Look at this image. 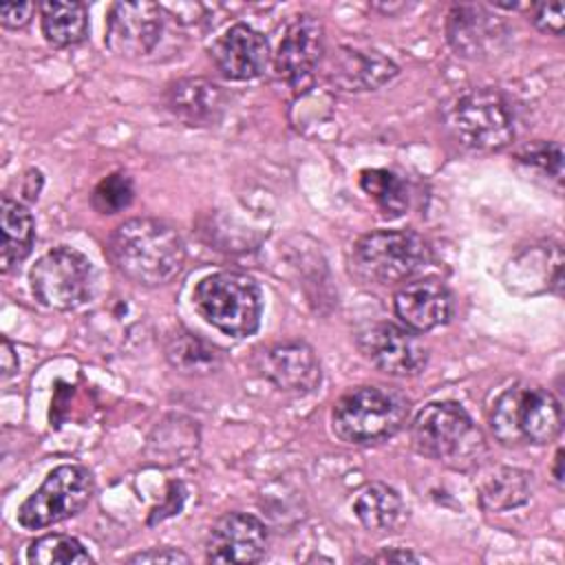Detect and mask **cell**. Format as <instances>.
I'll list each match as a JSON object with an SVG mask.
<instances>
[{
    "instance_id": "cell-32",
    "label": "cell",
    "mask_w": 565,
    "mask_h": 565,
    "mask_svg": "<svg viewBox=\"0 0 565 565\" xmlns=\"http://www.w3.org/2000/svg\"><path fill=\"white\" fill-rule=\"evenodd\" d=\"M183 499H185V490H183V486H181L179 481H172V483H170V488H168V501H166V505L154 508V510H152V514H150V519H148V523H150V525H154L157 521H163L166 516L177 514V512L181 510V505H183Z\"/></svg>"
},
{
    "instance_id": "cell-12",
    "label": "cell",
    "mask_w": 565,
    "mask_h": 565,
    "mask_svg": "<svg viewBox=\"0 0 565 565\" xmlns=\"http://www.w3.org/2000/svg\"><path fill=\"white\" fill-rule=\"evenodd\" d=\"M163 31V7L139 2H115L106 15L104 42L121 57H143L154 51Z\"/></svg>"
},
{
    "instance_id": "cell-29",
    "label": "cell",
    "mask_w": 565,
    "mask_h": 565,
    "mask_svg": "<svg viewBox=\"0 0 565 565\" xmlns=\"http://www.w3.org/2000/svg\"><path fill=\"white\" fill-rule=\"evenodd\" d=\"M565 7L563 2H541V4H532V22L539 31L550 33V35H561L563 33V24H565Z\"/></svg>"
},
{
    "instance_id": "cell-30",
    "label": "cell",
    "mask_w": 565,
    "mask_h": 565,
    "mask_svg": "<svg viewBox=\"0 0 565 565\" xmlns=\"http://www.w3.org/2000/svg\"><path fill=\"white\" fill-rule=\"evenodd\" d=\"M35 2H7L0 7V24L4 29H22L31 22Z\"/></svg>"
},
{
    "instance_id": "cell-23",
    "label": "cell",
    "mask_w": 565,
    "mask_h": 565,
    "mask_svg": "<svg viewBox=\"0 0 565 565\" xmlns=\"http://www.w3.org/2000/svg\"><path fill=\"white\" fill-rule=\"evenodd\" d=\"M479 503L488 512L519 508L532 497V472L521 468H497L479 483Z\"/></svg>"
},
{
    "instance_id": "cell-11",
    "label": "cell",
    "mask_w": 565,
    "mask_h": 565,
    "mask_svg": "<svg viewBox=\"0 0 565 565\" xmlns=\"http://www.w3.org/2000/svg\"><path fill=\"white\" fill-rule=\"evenodd\" d=\"M324 57V26L311 13L294 15L278 42L276 75L296 93L305 90Z\"/></svg>"
},
{
    "instance_id": "cell-25",
    "label": "cell",
    "mask_w": 565,
    "mask_h": 565,
    "mask_svg": "<svg viewBox=\"0 0 565 565\" xmlns=\"http://www.w3.org/2000/svg\"><path fill=\"white\" fill-rule=\"evenodd\" d=\"M360 188L375 201L388 218L402 216L408 207V183L388 168H366L360 172Z\"/></svg>"
},
{
    "instance_id": "cell-8",
    "label": "cell",
    "mask_w": 565,
    "mask_h": 565,
    "mask_svg": "<svg viewBox=\"0 0 565 565\" xmlns=\"http://www.w3.org/2000/svg\"><path fill=\"white\" fill-rule=\"evenodd\" d=\"M95 494V479L86 466L62 463L53 468L42 486L18 508L24 530H42L79 514Z\"/></svg>"
},
{
    "instance_id": "cell-36",
    "label": "cell",
    "mask_w": 565,
    "mask_h": 565,
    "mask_svg": "<svg viewBox=\"0 0 565 565\" xmlns=\"http://www.w3.org/2000/svg\"><path fill=\"white\" fill-rule=\"evenodd\" d=\"M33 177H35L38 181H42V174H40L38 170H31V172L26 174V181L31 183V181H33ZM38 192H40L38 188H33V185H24V194H26L31 201H33V199H38Z\"/></svg>"
},
{
    "instance_id": "cell-16",
    "label": "cell",
    "mask_w": 565,
    "mask_h": 565,
    "mask_svg": "<svg viewBox=\"0 0 565 565\" xmlns=\"http://www.w3.org/2000/svg\"><path fill=\"white\" fill-rule=\"evenodd\" d=\"M210 57L223 77L247 82L265 73L269 64V44L260 31L236 22L212 42Z\"/></svg>"
},
{
    "instance_id": "cell-20",
    "label": "cell",
    "mask_w": 565,
    "mask_h": 565,
    "mask_svg": "<svg viewBox=\"0 0 565 565\" xmlns=\"http://www.w3.org/2000/svg\"><path fill=\"white\" fill-rule=\"evenodd\" d=\"M0 230H2L0 265H2V271L9 274V271L18 269L33 249V243H35L33 214L18 199L2 196Z\"/></svg>"
},
{
    "instance_id": "cell-37",
    "label": "cell",
    "mask_w": 565,
    "mask_h": 565,
    "mask_svg": "<svg viewBox=\"0 0 565 565\" xmlns=\"http://www.w3.org/2000/svg\"><path fill=\"white\" fill-rule=\"evenodd\" d=\"M373 9H377V11H384V13H388V15H393V13H397V11H404V9H408V4H373Z\"/></svg>"
},
{
    "instance_id": "cell-26",
    "label": "cell",
    "mask_w": 565,
    "mask_h": 565,
    "mask_svg": "<svg viewBox=\"0 0 565 565\" xmlns=\"http://www.w3.org/2000/svg\"><path fill=\"white\" fill-rule=\"evenodd\" d=\"M26 561L33 565H90L88 550L68 534H44L26 550Z\"/></svg>"
},
{
    "instance_id": "cell-7",
    "label": "cell",
    "mask_w": 565,
    "mask_h": 565,
    "mask_svg": "<svg viewBox=\"0 0 565 565\" xmlns=\"http://www.w3.org/2000/svg\"><path fill=\"white\" fill-rule=\"evenodd\" d=\"M205 322L232 338L252 335L260 324L263 298L254 278L241 271H216L201 278L192 291Z\"/></svg>"
},
{
    "instance_id": "cell-28",
    "label": "cell",
    "mask_w": 565,
    "mask_h": 565,
    "mask_svg": "<svg viewBox=\"0 0 565 565\" xmlns=\"http://www.w3.org/2000/svg\"><path fill=\"white\" fill-rule=\"evenodd\" d=\"M516 159L545 174V177H552L556 181H561V174H563V152H561V146L558 143H545V141H536V143H530V146H523L516 154Z\"/></svg>"
},
{
    "instance_id": "cell-5",
    "label": "cell",
    "mask_w": 565,
    "mask_h": 565,
    "mask_svg": "<svg viewBox=\"0 0 565 565\" xmlns=\"http://www.w3.org/2000/svg\"><path fill=\"white\" fill-rule=\"evenodd\" d=\"M413 448L450 468L466 470L486 452V439L457 402H430L411 424Z\"/></svg>"
},
{
    "instance_id": "cell-18",
    "label": "cell",
    "mask_w": 565,
    "mask_h": 565,
    "mask_svg": "<svg viewBox=\"0 0 565 565\" xmlns=\"http://www.w3.org/2000/svg\"><path fill=\"white\" fill-rule=\"evenodd\" d=\"M397 75L393 60L380 51H362L355 46H338L327 62V77L340 90L360 93L375 90Z\"/></svg>"
},
{
    "instance_id": "cell-9",
    "label": "cell",
    "mask_w": 565,
    "mask_h": 565,
    "mask_svg": "<svg viewBox=\"0 0 565 565\" xmlns=\"http://www.w3.org/2000/svg\"><path fill=\"white\" fill-rule=\"evenodd\" d=\"M31 291L35 300L55 311H71L84 305L95 287V269L88 256L60 245L42 254L31 267Z\"/></svg>"
},
{
    "instance_id": "cell-10",
    "label": "cell",
    "mask_w": 565,
    "mask_h": 565,
    "mask_svg": "<svg viewBox=\"0 0 565 565\" xmlns=\"http://www.w3.org/2000/svg\"><path fill=\"white\" fill-rule=\"evenodd\" d=\"M355 344L360 353L386 375L413 377L428 364L426 342L408 327L393 322L364 324L355 335Z\"/></svg>"
},
{
    "instance_id": "cell-31",
    "label": "cell",
    "mask_w": 565,
    "mask_h": 565,
    "mask_svg": "<svg viewBox=\"0 0 565 565\" xmlns=\"http://www.w3.org/2000/svg\"><path fill=\"white\" fill-rule=\"evenodd\" d=\"M130 563H190V556L177 547H152L130 556Z\"/></svg>"
},
{
    "instance_id": "cell-3",
    "label": "cell",
    "mask_w": 565,
    "mask_h": 565,
    "mask_svg": "<svg viewBox=\"0 0 565 565\" xmlns=\"http://www.w3.org/2000/svg\"><path fill=\"white\" fill-rule=\"evenodd\" d=\"M444 128L466 150L497 152L514 141V113L501 90L472 86L446 104Z\"/></svg>"
},
{
    "instance_id": "cell-4",
    "label": "cell",
    "mask_w": 565,
    "mask_h": 565,
    "mask_svg": "<svg viewBox=\"0 0 565 565\" xmlns=\"http://www.w3.org/2000/svg\"><path fill=\"white\" fill-rule=\"evenodd\" d=\"M408 411L411 402L397 388L364 384L347 391L333 404L331 428L347 444H380L404 428Z\"/></svg>"
},
{
    "instance_id": "cell-14",
    "label": "cell",
    "mask_w": 565,
    "mask_h": 565,
    "mask_svg": "<svg viewBox=\"0 0 565 565\" xmlns=\"http://www.w3.org/2000/svg\"><path fill=\"white\" fill-rule=\"evenodd\" d=\"M254 362L258 373L282 393L305 395L320 384L318 355L305 340H282L263 347Z\"/></svg>"
},
{
    "instance_id": "cell-21",
    "label": "cell",
    "mask_w": 565,
    "mask_h": 565,
    "mask_svg": "<svg viewBox=\"0 0 565 565\" xmlns=\"http://www.w3.org/2000/svg\"><path fill=\"white\" fill-rule=\"evenodd\" d=\"M42 35L51 46H77L88 35V9L77 0H46L40 7Z\"/></svg>"
},
{
    "instance_id": "cell-34",
    "label": "cell",
    "mask_w": 565,
    "mask_h": 565,
    "mask_svg": "<svg viewBox=\"0 0 565 565\" xmlns=\"http://www.w3.org/2000/svg\"><path fill=\"white\" fill-rule=\"evenodd\" d=\"M373 561H380V563H417L419 556H415L411 552H402V550H386V552L373 556Z\"/></svg>"
},
{
    "instance_id": "cell-35",
    "label": "cell",
    "mask_w": 565,
    "mask_h": 565,
    "mask_svg": "<svg viewBox=\"0 0 565 565\" xmlns=\"http://www.w3.org/2000/svg\"><path fill=\"white\" fill-rule=\"evenodd\" d=\"M554 481L558 488H563V448H558L554 455Z\"/></svg>"
},
{
    "instance_id": "cell-1",
    "label": "cell",
    "mask_w": 565,
    "mask_h": 565,
    "mask_svg": "<svg viewBox=\"0 0 565 565\" xmlns=\"http://www.w3.org/2000/svg\"><path fill=\"white\" fill-rule=\"evenodd\" d=\"M115 269L141 287H159L177 278L185 265V245L174 225L152 216L119 223L108 238Z\"/></svg>"
},
{
    "instance_id": "cell-15",
    "label": "cell",
    "mask_w": 565,
    "mask_h": 565,
    "mask_svg": "<svg viewBox=\"0 0 565 565\" xmlns=\"http://www.w3.org/2000/svg\"><path fill=\"white\" fill-rule=\"evenodd\" d=\"M269 532L260 519L247 512H227L210 530L205 561L258 563L267 554Z\"/></svg>"
},
{
    "instance_id": "cell-33",
    "label": "cell",
    "mask_w": 565,
    "mask_h": 565,
    "mask_svg": "<svg viewBox=\"0 0 565 565\" xmlns=\"http://www.w3.org/2000/svg\"><path fill=\"white\" fill-rule=\"evenodd\" d=\"M18 355H15V349L13 344L9 342V338H2V344H0V369H2V380H9L11 375L18 373Z\"/></svg>"
},
{
    "instance_id": "cell-17",
    "label": "cell",
    "mask_w": 565,
    "mask_h": 565,
    "mask_svg": "<svg viewBox=\"0 0 565 565\" xmlns=\"http://www.w3.org/2000/svg\"><path fill=\"white\" fill-rule=\"evenodd\" d=\"M397 318L411 331H430L448 322L452 313V296L437 278H417L397 289L393 298Z\"/></svg>"
},
{
    "instance_id": "cell-6",
    "label": "cell",
    "mask_w": 565,
    "mask_h": 565,
    "mask_svg": "<svg viewBox=\"0 0 565 565\" xmlns=\"http://www.w3.org/2000/svg\"><path fill=\"white\" fill-rule=\"evenodd\" d=\"M430 245L413 230H375L351 249V271L373 285L391 287L411 280L430 263Z\"/></svg>"
},
{
    "instance_id": "cell-13",
    "label": "cell",
    "mask_w": 565,
    "mask_h": 565,
    "mask_svg": "<svg viewBox=\"0 0 565 565\" xmlns=\"http://www.w3.org/2000/svg\"><path fill=\"white\" fill-rule=\"evenodd\" d=\"M508 24L486 4H455L446 20V38L452 51L466 60H492L508 46Z\"/></svg>"
},
{
    "instance_id": "cell-19",
    "label": "cell",
    "mask_w": 565,
    "mask_h": 565,
    "mask_svg": "<svg viewBox=\"0 0 565 565\" xmlns=\"http://www.w3.org/2000/svg\"><path fill=\"white\" fill-rule=\"evenodd\" d=\"M225 90L205 77H181L166 90L168 110L188 126L216 124L225 110Z\"/></svg>"
},
{
    "instance_id": "cell-27",
    "label": "cell",
    "mask_w": 565,
    "mask_h": 565,
    "mask_svg": "<svg viewBox=\"0 0 565 565\" xmlns=\"http://www.w3.org/2000/svg\"><path fill=\"white\" fill-rule=\"evenodd\" d=\"M135 199V183L126 172H110L104 177L93 194H90V205L99 214H119L124 212Z\"/></svg>"
},
{
    "instance_id": "cell-2",
    "label": "cell",
    "mask_w": 565,
    "mask_h": 565,
    "mask_svg": "<svg viewBox=\"0 0 565 565\" xmlns=\"http://www.w3.org/2000/svg\"><path fill=\"white\" fill-rule=\"evenodd\" d=\"M488 422L503 446H543L561 435L563 408L547 388L514 382L497 395Z\"/></svg>"
},
{
    "instance_id": "cell-22",
    "label": "cell",
    "mask_w": 565,
    "mask_h": 565,
    "mask_svg": "<svg viewBox=\"0 0 565 565\" xmlns=\"http://www.w3.org/2000/svg\"><path fill=\"white\" fill-rule=\"evenodd\" d=\"M353 512L371 532H391L404 519V501L399 492L386 483H366L353 499Z\"/></svg>"
},
{
    "instance_id": "cell-24",
    "label": "cell",
    "mask_w": 565,
    "mask_h": 565,
    "mask_svg": "<svg viewBox=\"0 0 565 565\" xmlns=\"http://www.w3.org/2000/svg\"><path fill=\"white\" fill-rule=\"evenodd\" d=\"M166 360L181 373L205 375L218 369L221 353L214 344L205 342L188 329L172 331L166 340Z\"/></svg>"
}]
</instances>
